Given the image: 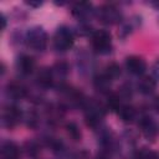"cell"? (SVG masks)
<instances>
[{
  "label": "cell",
  "instance_id": "obj_1",
  "mask_svg": "<svg viewBox=\"0 0 159 159\" xmlns=\"http://www.w3.org/2000/svg\"><path fill=\"white\" fill-rule=\"evenodd\" d=\"M92 45L98 52H106L111 47V35L104 30H98L92 36Z\"/></svg>",
  "mask_w": 159,
  "mask_h": 159
},
{
  "label": "cell",
  "instance_id": "obj_2",
  "mask_svg": "<svg viewBox=\"0 0 159 159\" xmlns=\"http://www.w3.org/2000/svg\"><path fill=\"white\" fill-rule=\"evenodd\" d=\"M55 47L60 51H66L68 50L70 47H72L73 45V36L72 34L66 30V29H61L56 32V36H55Z\"/></svg>",
  "mask_w": 159,
  "mask_h": 159
},
{
  "label": "cell",
  "instance_id": "obj_3",
  "mask_svg": "<svg viewBox=\"0 0 159 159\" xmlns=\"http://www.w3.org/2000/svg\"><path fill=\"white\" fill-rule=\"evenodd\" d=\"M125 66L128 68L129 72L134 73V75H142L145 71V62L144 60H142L138 56H130L127 58L125 61Z\"/></svg>",
  "mask_w": 159,
  "mask_h": 159
},
{
  "label": "cell",
  "instance_id": "obj_4",
  "mask_svg": "<svg viewBox=\"0 0 159 159\" xmlns=\"http://www.w3.org/2000/svg\"><path fill=\"white\" fill-rule=\"evenodd\" d=\"M20 150L16 144L11 142H6L1 147V159H19Z\"/></svg>",
  "mask_w": 159,
  "mask_h": 159
},
{
  "label": "cell",
  "instance_id": "obj_5",
  "mask_svg": "<svg viewBox=\"0 0 159 159\" xmlns=\"http://www.w3.org/2000/svg\"><path fill=\"white\" fill-rule=\"evenodd\" d=\"M29 42L30 45L36 48V50H42L46 45V36L42 31H32L30 34V37H29Z\"/></svg>",
  "mask_w": 159,
  "mask_h": 159
},
{
  "label": "cell",
  "instance_id": "obj_6",
  "mask_svg": "<svg viewBox=\"0 0 159 159\" xmlns=\"http://www.w3.org/2000/svg\"><path fill=\"white\" fill-rule=\"evenodd\" d=\"M20 117H21V112H20V109H19L17 107H15V106L7 107V108L5 109V112H4V119H5V122H6L7 125H14V124H16V123L19 122Z\"/></svg>",
  "mask_w": 159,
  "mask_h": 159
},
{
  "label": "cell",
  "instance_id": "obj_7",
  "mask_svg": "<svg viewBox=\"0 0 159 159\" xmlns=\"http://www.w3.org/2000/svg\"><path fill=\"white\" fill-rule=\"evenodd\" d=\"M19 67H20V71L25 75H29L34 71V67H35V61L32 57L30 56H22L19 61Z\"/></svg>",
  "mask_w": 159,
  "mask_h": 159
},
{
  "label": "cell",
  "instance_id": "obj_8",
  "mask_svg": "<svg viewBox=\"0 0 159 159\" xmlns=\"http://www.w3.org/2000/svg\"><path fill=\"white\" fill-rule=\"evenodd\" d=\"M139 89L144 94H149L155 89V81L152 77H144L139 83Z\"/></svg>",
  "mask_w": 159,
  "mask_h": 159
},
{
  "label": "cell",
  "instance_id": "obj_9",
  "mask_svg": "<svg viewBox=\"0 0 159 159\" xmlns=\"http://www.w3.org/2000/svg\"><path fill=\"white\" fill-rule=\"evenodd\" d=\"M9 94L14 98H22L26 94V89L19 83H11L9 86Z\"/></svg>",
  "mask_w": 159,
  "mask_h": 159
},
{
  "label": "cell",
  "instance_id": "obj_10",
  "mask_svg": "<svg viewBox=\"0 0 159 159\" xmlns=\"http://www.w3.org/2000/svg\"><path fill=\"white\" fill-rule=\"evenodd\" d=\"M109 83H111V78H109L108 76H106V75L98 76V77H96V80H94V84H96V87L99 88L101 91L107 89V88L109 87Z\"/></svg>",
  "mask_w": 159,
  "mask_h": 159
},
{
  "label": "cell",
  "instance_id": "obj_11",
  "mask_svg": "<svg viewBox=\"0 0 159 159\" xmlns=\"http://www.w3.org/2000/svg\"><path fill=\"white\" fill-rule=\"evenodd\" d=\"M37 80H39V83H40V84H42V86L47 87V86H50V84L52 83V75H51V72H50V71L43 70L42 72H40V73H39Z\"/></svg>",
  "mask_w": 159,
  "mask_h": 159
},
{
  "label": "cell",
  "instance_id": "obj_12",
  "mask_svg": "<svg viewBox=\"0 0 159 159\" xmlns=\"http://www.w3.org/2000/svg\"><path fill=\"white\" fill-rule=\"evenodd\" d=\"M119 116L122 117L123 120L128 122V120H132L133 117H134V109L132 107H128V106H123L119 108Z\"/></svg>",
  "mask_w": 159,
  "mask_h": 159
},
{
  "label": "cell",
  "instance_id": "obj_13",
  "mask_svg": "<svg viewBox=\"0 0 159 159\" xmlns=\"http://www.w3.org/2000/svg\"><path fill=\"white\" fill-rule=\"evenodd\" d=\"M104 75L108 76L111 80H112V78H116V77H118V76L120 75V68H119V66H118L117 63H111V65L107 66Z\"/></svg>",
  "mask_w": 159,
  "mask_h": 159
},
{
  "label": "cell",
  "instance_id": "obj_14",
  "mask_svg": "<svg viewBox=\"0 0 159 159\" xmlns=\"http://www.w3.org/2000/svg\"><path fill=\"white\" fill-rule=\"evenodd\" d=\"M107 107H108L109 109H112V111H117V109H119V108H120L119 98H118V96H117V94H113V93H112V94L108 97Z\"/></svg>",
  "mask_w": 159,
  "mask_h": 159
},
{
  "label": "cell",
  "instance_id": "obj_15",
  "mask_svg": "<svg viewBox=\"0 0 159 159\" xmlns=\"http://www.w3.org/2000/svg\"><path fill=\"white\" fill-rule=\"evenodd\" d=\"M67 133H68V135H70L73 140H78V139L81 138L80 129H78V127H77L75 123H70V124L67 125Z\"/></svg>",
  "mask_w": 159,
  "mask_h": 159
},
{
  "label": "cell",
  "instance_id": "obj_16",
  "mask_svg": "<svg viewBox=\"0 0 159 159\" xmlns=\"http://www.w3.org/2000/svg\"><path fill=\"white\" fill-rule=\"evenodd\" d=\"M91 5L88 2H77L75 6H73V14H80V15H83L86 14L88 10H89Z\"/></svg>",
  "mask_w": 159,
  "mask_h": 159
},
{
  "label": "cell",
  "instance_id": "obj_17",
  "mask_svg": "<svg viewBox=\"0 0 159 159\" xmlns=\"http://www.w3.org/2000/svg\"><path fill=\"white\" fill-rule=\"evenodd\" d=\"M154 106H155V108L159 111V97L158 98H155V102H154Z\"/></svg>",
  "mask_w": 159,
  "mask_h": 159
}]
</instances>
